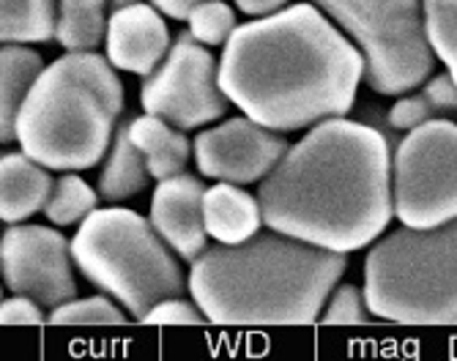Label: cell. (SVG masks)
<instances>
[{"mask_svg": "<svg viewBox=\"0 0 457 361\" xmlns=\"http://www.w3.org/2000/svg\"><path fill=\"white\" fill-rule=\"evenodd\" d=\"M187 22H189V33L200 45H209V47L228 45L230 36L238 28L236 12L225 4V0H205V4L192 9Z\"/></svg>", "mask_w": 457, "mask_h": 361, "instance_id": "cb8c5ba5", "label": "cell"}, {"mask_svg": "<svg viewBox=\"0 0 457 361\" xmlns=\"http://www.w3.org/2000/svg\"><path fill=\"white\" fill-rule=\"evenodd\" d=\"M205 320L203 309L195 301H187L184 296H173V299H164L159 301L148 315L143 324H154V326H200Z\"/></svg>", "mask_w": 457, "mask_h": 361, "instance_id": "484cf974", "label": "cell"}, {"mask_svg": "<svg viewBox=\"0 0 457 361\" xmlns=\"http://www.w3.org/2000/svg\"><path fill=\"white\" fill-rule=\"evenodd\" d=\"M53 326H123L127 315H123L107 296H91L79 301H66L50 312Z\"/></svg>", "mask_w": 457, "mask_h": 361, "instance_id": "603a6c76", "label": "cell"}, {"mask_svg": "<svg viewBox=\"0 0 457 361\" xmlns=\"http://www.w3.org/2000/svg\"><path fill=\"white\" fill-rule=\"evenodd\" d=\"M236 6L249 17H269L290 6V0H236Z\"/></svg>", "mask_w": 457, "mask_h": 361, "instance_id": "f546056e", "label": "cell"}, {"mask_svg": "<svg viewBox=\"0 0 457 361\" xmlns=\"http://www.w3.org/2000/svg\"><path fill=\"white\" fill-rule=\"evenodd\" d=\"M433 115L436 112L425 96H403L400 102H395L389 107L386 120H389V127L397 132H411V129L428 124V120H433Z\"/></svg>", "mask_w": 457, "mask_h": 361, "instance_id": "4316f807", "label": "cell"}, {"mask_svg": "<svg viewBox=\"0 0 457 361\" xmlns=\"http://www.w3.org/2000/svg\"><path fill=\"white\" fill-rule=\"evenodd\" d=\"M140 0H110V12H118V9H127V6H135Z\"/></svg>", "mask_w": 457, "mask_h": 361, "instance_id": "1f68e13d", "label": "cell"}, {"mask_svg": "<svg viewBox=\"0 0 457 361\" xmlns=\"http://www.w3.org/2000/svg\"><path fill=\"white\" fill-rule=\"evenodd\" d=\"M99 192H94L86 181L74 173H66L55 178L53 194L45 206V217L58 227L82 225L96 209H99Z\"/></svg>", "mask_w": 457, "mask_h": 361, "instance_id": "44dd1931", "label": "cell"}, {"mask_svg": "<svg viewBox=\"0 0 457 361\" xmlns=\"http://www.w3.org/2000/svg\"><path fill=\"white\" fill-rule=\"evenodd\" d=\"M107 20V0H58V45L66 53H96Z\"/></svg>", "mask_w": 457, "mask_h": 361, "instance_id": "ffe728a7", "label": "cell"}, {"mask_svg": "<svg viewBox=\"0 0 457 361\" xmlns=\"http://www.w3.org/2000/svg\"><path fill=\"white\" fill-rule=\"evenodd\" d=\"M151 170L143 151L129 137V120L115 129L112 145L107 151V162L99 173V197L107 206H118L123 200L140 194L148 186Z\"/></svg>", "mask_w": 457, "mask_h": 361, "instance_id": "ac0fdd59", "label": "cell"}, {"mask_svg": "<svg viewBox=\"0 0 457 361\" xmlns=\"http://www.w3.org/2000/svg\"><path fill=\"white\" fill-rule=\"evenodd\" d=\"M345 252L279 230L205 247L189 271L192 301L217 326H304L320 317L345 274Z\"/></svg>", "mask_w": 457, "mask_h": 361, "instance_id": "3957f363", "label": "cell"}, {"mask_svg": "<svg viewBox=\"0 0 457 361\" xmlns=\"http://www.w3.org/2000/svg\"><path fill=\"white\" fill-rule=\"evenodd\" d=\"M107 55L66 53L53 61L17 115V143L50 170H88L110 151L123 112V83Z\"/></svg>", "mask_w": 457, "mask_h": 361, "instance_id": "277c9868", "label": "cell"}, {"mask_svg": "<svg viewBox=\"0 0 457 361\" xmlns=\"http://www.w3.org/2000/svg\"><path fill=\"white\" fill-rule=\"evenodd\" d=\"M71 260V244L58 230L17 222L4 233L0 271L6 288L45 309H55L77 296Z\"/></svg>", "mask_w": 457, "mask_h": 361, "instance_id": "30bf717a", "label": "cell"}, {"mask_svg": "<svg viewBox=\"0 0 457 361\" xmlns=\"http://www.w3.org/2000/svg\"><path fill=\"white\" fill-rule=\"evenodd\" d=\"M170 30L154 4H135L110 12L104 53L107 61L129 74L148 77L170 53Z\"/></svg>", "mask_w": 457, "mask_h": 361, "instance_id": "7c38bea8", "label": "cell"}, {"mask_svg": "<svg viewBox=\"0 0 457 361\" xmlns=\"http://www.w3.org/2000/svg\"><path fill=\"white\" fill-rule=\"evenodd\" d=\"M376 317L367 307L364 299V288L356 285H340L337 291H331L326 309L320 315L323 324H337V326H364L370 320Z\"/></svg>", "mask_w": 457, "mask_h": 361, "instance_id": "d4e9b609", "label": "cell"}, {"mask_svg": "<svg viewBox=\"0 0 457 361\" xmlns=\"http://www.w3.org/2000/svg\"><path fill=\"white\" fill-rule=\"evenodd\" d=\"M151 4L162 14H168L170 20H187L192 14V9L200 6V4H205V0H151Z\"/></svg>", "mask_w": 457, "mask_h": 361, "instance_id": "4dcf8cb0", "label": "cell"}, {"mask_svg": "<svg viewBox=\"0 0 457 361\" xmlns=\"http://www.w3.org/2000/svg\"><path fill=\"white\" fill-rule=\"evenodd\" d=\"M47 66L25 45H4L0 53V140L17 143V115Z\"/></svg>", "mask_w": 457, "mask_h": 361, "instance_id": "e0dca14e", "label": "cell"}, {"mask_svg": "<svg viewBox=\"0 0 457 361\" xmlns=\"http://www.w3.org/2000/svg\"><path fill=\"white\" fill-rule=\"evenodd\" d=\"M203 197L205 189L200 178L189 173H179L173 178L159 181L151 197V225L187 263H192L205 250V238H209L203 217Z\"/></svg>", "mask_w": 457, "mask_h": 361, "instance_id": "4fadbf2b", "label": "cell"}, {"mask_svg": "<svg viewBox=\"0 0 457 361\" xmlns=\"http://www.w3.org/2000/svg\"><path fill=\"white\" fill-rule=\"evenodd\" d=\"M425 28L433 55L457 79V0H425Z\"/></svg>", "mask_w": 457, "mask_h": 361, "instance_id": "7402d4cb", "label": "cell"}, {"mask_svg": "<svg viewBox=\"0 0 457 361\" xmlns=\"http://www.w3.org/2000/svg\"><path fill=\"white\" fill-rule=\"evenodd\" d=\"M140 104L176 129H197L220 120L230 99L220 86V63L187 30L143 79Z\"/></svg>", "mask_w": 457, "mask_h": 361, "instance_id": "9c48e42d", "label": "cell"}, {"mask_svg": "<svg viewBox=\"0 0 457 361\" xmlns=\"http://www.w3.org/2000/svg\"><path fill=\"white\" fill-rule=\"evenodd\" d=\"M395 217L408 227L457 219V124L433 118L411 129L392 159Z\"/></svg>", "mask_w": 457, "mask_h": 361, "instance_id": "ba28073f", "label": "cell"}, {"mask_svg": "<svg viewBox=\"0 0 457 361\" xmlns=\"http://www.w3.org/2000/svg\"><path fill=\"white\" fill-rule=\"evenodd\" d=\"M258 200L271 230L345 255L370 247L395 217L389 143L345 115L320 120L261 181Z\"/></svg>", "mask_w": 457, "mask_h": 361, "instance_id": "7a4b0ae2", "label": "cell"}, {"mask_svg": "<svg viewBox=\"0 0 457 361\" xmlns=\"http://www.w3.org/2000/svg\"><path fill=\"white\" fill-rule=\"evenodd\" d=\"M422 96L428 99V104L433 107V112H441V115H457V79L444 71V74H436L430 77L425 88H422Z\"/></svg>", "mask_w": 457, "mask_h": 361, "instance_id": "83f0119b", "label": "cell"}, {"mask_svg": "<svg viewBox=\"0 0 457 361\" xmlns=\"http://www.w3.org/2000/svg\"><path fill=\"white\" fill-rule=\"evenodd\" d=\"M71 255L82 276L135 320H145L159 301L184 296L189 288L173 247L151 219L129 209H96L77 227Z\"/></svg>", "mask_w": 457, "mask_h": 361, "instance_id": "8992f818", "label": "cell"}, {"mask_svg": "<svg viewBox=\"0 0 457 361\" xmlns=\"http://www.w3.org/2000/svg\"><path fill=\"white\" fill-rule=\"evenodd\" d=\"M58 33V0H0L4 45H38Z\"/></svg>", "mask_w": 457, "mask_h": 361, "instance_id": "d6986e66", "label": "cell"}, {"mask_svg": "<svg viewBox=\"0 0 457 361\" xmlns=\"http://www.w3.org/2000/svg\"><path fill=\"white\" fill-rule=\"evenodd\" d=\"M129 137L143 151L151 178L156 181L184 173L192 156V143L184 137V129H176L173 124L151 112L129 118Z\"/></svg>", "mask_w": 457, "mask_h": 361, "instance_id": "2e32d148", "label": "cell"}, {"mask_svg": "<svg viewBox=\"0 0 457 361\" xmlns=\"http://www.w3.org/2000/svg\"><path fill=\"white\" fill-rule=\"evenodd\" d=\"M47 317L41 312V304H36L28 296L6 299L4 307H0V324L4 326H41Z\"/></svg>", "mask_w": 457, "mask_h": 361, "instance_id": "f1b7e54d", "label": "cell"}, {"mask_svg": "<svg viewBox=\"0 0 457 361\" xmlns=\"http://www.w3.org/2000/svg\"><path fill=\"white\" fill-rule=\"evenodd\" d=\"M53 184L50 168L38 165L25 151L6 153L0 162V217L4 222L17 225L45 211Z\"/></svg>", "mask_w": 457, "mask_h": 361, "instance_id": "5bb4252c", "label": "cell"}, {"mask_svg": "<svg viewBox=\"0 0 457 361\" xmlns=\"http://www.w3.org/2000/svg\"><path fill=\"white\" fill-rule=\"evenodd\" d=\"M287 148L282 132L241 115L200 132L192 143V156L203 178L244 186L263 181L282 162Z\"/></svg>", "mask_w": 457, "mask_h": 361, "instance_id": "8fae6325", "label": "cell"}, {"mask_svg": "<svg viewBox=\"0 0 457 361\" xmlns=\"http://www.w3.org/2000/svg\"><path fill=\"white\" fill-rule=\"evenodd\" d=\"M364 299L378 320L457 326V219L397 227L364 260Z\"/></svg>", "mask_w": 457, "mask_h": 361, "instance_id": "5b68a950", "label": "cell"}, {"mask_svg": "<svg viewBox=\"0 0 457 361\" xmlns=\"http://www.w3.org/2000/svg\"><path fill=\"white\" fill-rule=\"evenodd\" d=\"M203 217L205 230L212 238H217V244H244V241L258 235L263 225L261 200L228 181H217L205 189Z\"/></svg>", "mask_w": 457, "mask_h": 361, "instance_id": "9a60e30c", "label": "cell"}, {"mask_svg": "<svg viewBox=\"0 0 457 361\" xmlns=\"http://www.w3.org/2000/svg\"><path fill=\"white\" fill-rule=\"evenodd\" d=\"M361 79L359 47L315 4L238 25L220 61L230 104L274 132L348 115Z\"/></svg>", "mask_w": 457, "mask_h": 361, "instance_id": "6da1fadb", "label": "cell"}, {"mask_svg": "<svg viewBox=\"0 0 457 361\" xmlns=\"http://www.w3.org/2000/svg\"><path fill=\"white\" fill-rule=\"evenodd\" d=\"M356 42L364 83L384 96L422 86L436 66L425 28V0H312Z\"/></svg>", "mask_w": 457, "mask_h": 361, "instance_id": "52a82bcc", "label": "cell"}]
</instances>
